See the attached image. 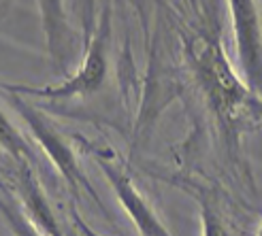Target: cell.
<instances>
[{"label":"cell","mask_w":262,"mask_h":236,"mask_svg":"<svg viewBox=\"0 0 262 236\" xmlns=\"http://www.w3.org/2000/svg\"><path fill=\"white\" fill-rule=\"evenodd\" d=\"M88 47H85V58L81 68L77 70L67 81L47 85V87H30L21 83H0V89L13 91L19 96H36V98H51V100H67L75 96H90L100 89V85L107 79L109 68V13H104L100 23L88 28Z\"/></svg>","instance_id":"1"},{"label":"cell","mask_w":262,"mask_h":236,"mask_svg":"<svg viewBox=\"0 0 262 236\" xmlns=\"http://www.w3.org/2000/svg\"><path fill=\"white\" fill-rule=\"evenodd\" d=\"M7 94L11 98V104L15 107L17 115L26 122V126L30 128V132L36 138V143L51 157V162H54V166L60 170V175L67 179L73 194L81 196V192H85L92 196V200H98V194L94 187H92L90 179L85 177L79 160H77L75 149L67 143V138L60 134V130L51 124L45 115H41L36 109H32L30 104L24 100V96L13 94V91H7Z\"/></svg>","instance_id":"2"},{"label":"cell","mask_w":262,"mask_h":236,"mask_svg":"<svg viewBox=\"0 0 262 236\" xmlns=\"http://www.w3.org/2000/svg\"><path fill=\"white\" fill-rule=\"evenodd\" d=\"M232 15V34L237 64L245 87L262 98V17L260 5L250 0H234L228 5Z\"/></svg>","instance_id":"3"},{"label":"cell","mask_w":262,"mask_h":236,"mask_svg":"<svg viewBox=\"0 0 262 236\" xmlns=\"http://www.w3.org/2000/svg\"><path fill=\"white\" fill-rule=\"evenodd\" d=\"M102 166L104 177L109 179L111 187L117 194V200L124 206V211L128 213V217L133 219V224L137 226L141 236H171V232L166 230V226L160 221V217L154 213L151 204L145 200L135 181L126 175V170H122L117 164H111L107 160H98Z\"/></svg>","instance_id":"4"},{"label":"cell","mask_w":262,"mask_h":236,"mask_svg":"<svg viewBox=\"0 0 262 236\" xmlns=\"http://www.w3.org/2000/svg\"><path fill=\"white\" fill-rule=\"evenodd\" d=\"M17 183L21 196V211L32 221V226L43 236H62L60 224L51 206L47 204L43 187L38 185L30 164H17Z\"/></svg>","instance_id":"5"},{"label":"cell","mask_w":262,"mask_h":236,"mask_svg":"<svg viewBox=\"0 0 262 236\" xmlns=\"http://www.w3.org/2000/svg\"><path fill=\"white\" fill-rule=\"evenodd\" d=\"M181 190H186L192 198H196V202L201 206L203 236H234L232 226L226 221L224 213H222L220 202L213 192H209L201 183H192V181L181 183Z\"/></svg>","instance_id":"6"},{"label":"cell","mask_w":262,"mask_h":236,"mask_svg":"<svg viewBox=\"0 0 262 236\" xmlns=\"http://www.w3.org/2000/svg\"><path fill=\"white\" fill-rule=\"evenodd\" d=\"M0 151L9 153L17 164H32V160H34L30 143L13 126V122L3 111V107H0Z\"/></svg>","instance_id":"7"},{"label":"cell","mask_w":262,"mask_h":236,"mask_svg":"<svg viewBox=\"0 0 262 236\" xmlns=\"http://www.w3.org/2000/svg\"><path fill=\"white\" fill-rule=\"evenodd\" d=\"M0 215L7 221L13 236H43L32 226V221L24 215L21 206L15 202H7L5 198H0Z\"/></svg>","instance_id":"8"},{"label":"cell","mask_w":262,"mask_h":236,"mask_svg":"<svg viewBox=\"0 0 262 236\" xmlns=\"http://www.w3.org/2000/svg\"><path fill=\"white\" fill-rule=\"evenodd\" d=\"M71 215H73V224H75V228H77V232H81V236H100V234H96L94 230H92L88 224H85V221L79 217V213H77L75 211V208H73V211H71Z\"/></svg>","instance_id":"9"},{"label":"cell","mask_w":262,"mask_h":236,"mask_svg":"<svg viewBox=\"0 0 262 236\" xmlns=\"http://www.w3.org/2000/svg\"><path fill=\"white\" fill-rule=\"evenodd\" d=\"M256 236H262V224H260V228H258V232H256Z\"/></svg>","instance_id":"10"}]
</instances>
